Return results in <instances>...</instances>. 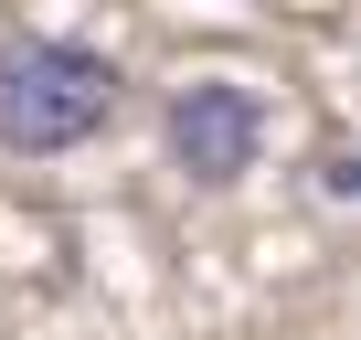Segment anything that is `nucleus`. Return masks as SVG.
<instances>
[{
    "label": "nucleus",
    "instance_id": "2",
    "mask_svg": "<svg viewBox=\"0 0 361 340\" xmlns=\"http://www.w3.org/2000/svg\"><path fill=\"white\" fill-rule=\"evenodd\" d=\"M266 138H276V117H266V96L245 75H192V85H170V107H159V159L192 192H245L266 170Z\"/></svg>",
    "mask_w": 361,
    "mask_h": 340
},
{
    "label": "nucleus",
    "instance_id": "3",
    "mask_svg": "<svg viewBox=\"0 0 361 340\" xmlns=\"http://www.w3.org/2000/svg\"><path fill=\"white\" fill-rule=\"evenodd\" d=\"M319 192H329V202H350V192H361V170H350V138H329V149H319Z\"/></svg>",
    "mask_w": 361,
    "mask_h": 340
},
{
    "label": "nucleus",
    "instance_id": "1",
    "mask_svg": "<svg viewBox=\"0 0 361 340\" xmlns=\"http://www.w3.org/2000/svg\"><path fill=\"white\" fill-rule=\"evenodd\" d=\"M128 107V64L85 32H11L0 43V149L11 159H64L96 149Z\"/></svg>",
    "mask_w": 361,
    "mask_h": 340
}]
</instances>
